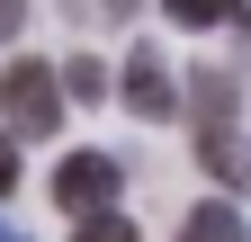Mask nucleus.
Here are the masks:
<instances>
[{"label":"nucleus","mask_w":251,"mask_h":242,"mask_svg":"<svg viewBox=\"0 0 251 242\" xmlns=\"http://www.w3.org/2000/svg\"><path fill=\"white\" fill-rule=\"evenodd\" d=\"M0 117H9V144H36L63 126V81L45 63H9V81H0Z\"/></svg>","instance_id":"nucleus-1"},{"label":"nucleus","mask_w":251,"mask_h":242,"mask_svg":"<svg viewBox=\"0 0 251 242\" xmlns=\"http://www.w3.org/2000/svg\"><path fill=\"white\" fill-rule=\"evenodd\" d=\"M54 197H63V216L90 224V216H117V162L108 153H72L54 170Z\"/></svg>","instance_id":"nucleus-2"},{"label":"nucleus","mask_w":251,"mask_h":242,"mask_svg":"<svg viewBox=\"0 0 251 242\" xmlns=\"http://www.w3.org/2000/svg\"><path fill=\"white\" fill-rule=\"evenodd\" d=\"M126 108H135V117H171V72L152 63V54L126 63Z\"/></svg>","instance_id":"nucleus-3"},{"label":"nucleus","mask_w":251,"mask_h":242,"mask_svg":"<svg viewBox=\"0 0 251 242\" xmlns=\"http://www.w3.org/2000/svg\"><path fill=\"white\" fill-rule=\"evenodd\" d=\"M179 242H251V233H242V206H225V197L188 206V224H179Z\"/></svg>","instance_id":"nucleus-4"},{"label":"nucleus","mask_w":251,"mask_h":242,"mask_svg":"<svg viewBox=\"0 0 251 242\" xmlns=\"http://www.w3.org/2000/svg\"><path fill=\"white\" fill-rule=\"evenodd\" d=\"M198 162H206L215 179H251V153H242V135H233V126H215V135H198Z\"/></svg>","instance_id":"nucleus-5"},{"label":"nucleus","mask_w":251,"mask_h":242,"mask_svg":"<svg viewBox=\"0 0 251 242\" xmlns=\"http://www.w3.org/2000/svg\"><path fill=\"white\" fill-rule=\"evenodd\" d=\"M188 99H198V135H215V126L233 117V81H225V72H198V90H188Z\"/></svg>","instance_id":"nucleus-6"},{"label":"nucleus","mask_w":251,"mask_h":242,"mask_svg":"<svg viewBox=\"0 0 251 242\" xmlns=\"http://www.w3.org/2000/svg\"><path fill=\"white\" fill-rule=\"evenodd\" d=\"M171 9V27H225V18H242L233 0H162Z\"/></svg>","instance_id":"nucleus-7"},{"label":"nucleus","mask_w":251,"mask_h":242,"mask_svg":"<svg viewBox=\"0 0 251 242\" xmlns=\"http://www.w3.org/2000/svg\"><path fill=\"white\" fill-rule=\"evenodd\" d=\"M54 81H63V90H72V99H99V90H108V72H99V63H90V54H81V63H63Z\"/></svg>","instance_id":"nucleus-8"},{"label":"nucleus","mask_w":251,"mask_h":242,"mask_svg":"<svg viewBox=\"0 0 251 242\" xmlns=\"http://www.w3.org/2000/svg\"><path fill=\"white\" fill-rule=\"evenodd\" d=\"M81 242H135V224H126V216H90V224H81Z\"/></svg>","instance_id":"nucleus-9"},{"label":"nucleus","mask_w":251,"mask_h":242,"mask_svg":"<svg viewBox=\"0 0 251 242\" xmlns=\"http://www.w3.org/2000/svg\"><path fill=\"white\" fill-rule=\"evenodd\" d=\"M9 189H18V144L0 135V197H9Z\"/></svg>","instance_id":"nucleus-10"},{"label":"nucleus","mask_w":251,"mask_h":242,"mask_svg":"<svg viewBox=\"0 0 251 242\" xmlns=\"http://www.w3.org/2000/svg\"><path fill=\"white\" fill-rule=\"evenodd\" d=\"M27 18V0H0V45H9V27Z\"/></svg>","instance_id":"nucleus-11"},{"label":"nucleus","mask_w":251,"mask_h":242,"mask_svg":"<svg viewBox=\"0 0 251 242\" xmlns=\"http://www.w3.org/2000/svg\"><path fill=\"white\" fill-rule=\"evenodd\" d=\"M99 9H108V18H135V0H99Z\"/></svg>","instance_id":"nucleus-12"},{"label":"nucleus","mask_w":251,"mask_h":242,"mask_svg":"<svg viewBox=\"0 0 251 242\" xmlns=\"http://www.w3.org/2000/svg\"><path fill=\"white\" fill-rule=\"evenodd\" d=\"M0 242H27V233H9V224H0Z\"/></svg>","instance_id":"nucleus-13"}]
</instances>
